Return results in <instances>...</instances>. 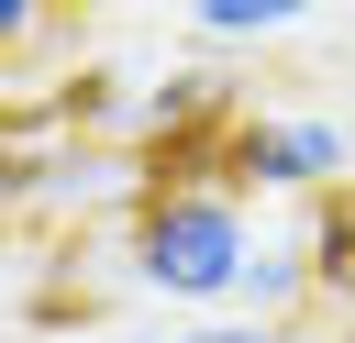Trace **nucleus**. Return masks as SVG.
I'll return each instance as SVG.
<instances>
[{
  "mask_svg": "<svg viewBox=\"0 0 355 343\" xmlns=\"http://www.w3.org/2000/svg\"><path fill=\"white\" fill-rule=\"evenodd\" d=\"M255 221H244V188L233 177H155L144 210H133V288L166 299V310H211L244 288L255 266Z\"/></svg>",
  "mask_w": 355,
  "mask_h": 343,
  "instance_id": "f257e3e1",
  "label": "nucleus"
},
{
  "mask_svg": "<svg viewBox=\"0 0 355 343\" xmlns=\"http://www.w3.org/2000/svg\"><path fill=\"white\" fill-rule=\"evenodd\" d=\"M355 166V133L322 122V111H255L222 133V177L255 188V199H333Z\"/></svg>",
  "mask_w": 355,
  "mask_h": 343,
  "instance_id": "f03ea898",
  "label": "nucleus"
},
{
  "mask_svg": "<svg viewBox=\"0 0 355 343\" xmlns=\"http://www.w3.org/2000/svg\"><path fill=\"white\" fill-rule=\"evenodd\" d=\"M233 299H244V321H288V310L322 299V288H311V254H300V243H255V266H244Z\"/></svg>",
  "mask_w": 355,
  "mask_h": 343,
  "instance_id": "7ed1b4c3",
  "label": "nucleus"
},
{
  "mask_svg": "<svg viewBox=\"0 0 355 343\" xmlns=\"http://www.w3.org/2000/svg\"><path fill=\"white\" fill-rule=\"evenodd\" d=\"M322 0H211L200 11V33L211 44H266V33H288V22H311Z\"/></svg>",
  "mask_w": 355,
  "mask_h": 343,
  "instance_id": "20e7f679",
  "label": "nucleus"
},
{
  "mask_svg": "<svg viewBox=\"0 0 355 343\" xmlns=\"http://www.w3.org/2000/svg\"><path fill=\"white\" fill-rule=\"evenodd\" d=\"M122 343H288V321H178V332H122Z\"/></svg>",
  "mask_w": 355,
  "mask_h": 343,
  "instance_id": "39448f33",
  "label": "nucleus"
},
{
  "mask_svg": "<svg viewBox=\"0 0 355 343\" xmlns=\"http://www.w3.org/2000/svg\"><path fill=\"white\" fill-rule=\"evenodd\" d=\"M33 33H44V0H0V66H11Z\"/></svg>",
  "mask_w": 355,
  "mask_h": 343,
  "instance_id": "423d86ee",
  "label": "nucleus"
},
{
  "mask_svg": "<svg viewBox=\"0 0 355 343\" xmlns=\"http://www.w3.org/2000/svg\"><path fill=\"white\" fill-rule=\"evenodd\" d=\"M144 11H189V22H200V11H211V0H144Z\"/></svg>",
  "mask_w": 355,
  "mask_h": 343,
  "instance_id": "0eeeda50",
  "label": "nucleus"
}]
</instances>
